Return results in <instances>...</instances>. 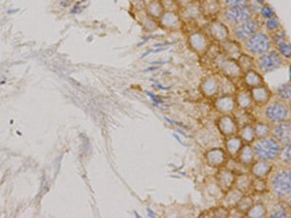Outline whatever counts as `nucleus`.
Masks as SVG:
<instances>
[{
	"instance_id": "20e7f679",
	"label": "nucleus",
	"mask_w": 291,
	"mask_h": 218,
	"mask_svg": "<svg viewBox=\"0 0 291 218\" xmlns=\"http://www.w3.org/2000/svg\"><path fill=\"white\" fill-rule=\"evenodd\" d=\"M261 27V22L253 17L247 22H244L233 28V38L238 42H245L250 36L259 31Z\"/></svg>"
},
{
	"instance_id": "6e6552de",
	"label": "nucleus",
	"mask_w": 291,
	"mask_h": 218,
	"mask_svg": "<svg viewBox=\"0 0 291 218\" xmlns=\"http://www.w3.org/2000/svg\"><path fill=\"white\" fill-rule=\"evenodd\" d=\"M209 35L216 41L219 43H223L226 40H228V37L230 35L229 29L227 28L226 24L223 22H214L209 26Z\"/></svg>"
},
{
	"instance_id": "412c9836",
	"label": "nucleus",
	"mask_w": 291,
	"mask_h": 218,
	"mask_svg": "<svg viewBox=\"0 0 291 218\" xmlns=\"http://www.w3.org/2000/svg\"><path fill=\"white\" fill-rule=\"evenodd\" d=\"M239 65L242 69V71L247 72L250 69H253L254 67V62L253 59L251 58V56L249 55H246V54H241V56L239 57Z\"/></svg>"
},
{
	"instance_id": "b1692460",
	"label": "nucleus",
	"mask_w": 291,
	"mask_h": 218,
	"mask_svg": "<svg viewBox=\"0 0 291 218\" xmlns=\"http://www.w3.org/2000/svg\"><path fill=\"white\" fill-rule=\"evenodd\" d=\"M265 28L267 29V31H269L271 33H274V32H276V31L279 30V29H280L279 21L277 20L276 17H273L271 19H268L265 22Z\"/></svg>"
},
{
	"instance_id": "6ab92c4d",
	"label": "nucleus",
	"mask_w": 291,
	"mask_h": 218,
	"mask_svg": "<svg viewBox=\"0 0 291 218\" xmlns=\"http://www.w3.org/2000/svg\"><path fill=\"white\" fill-rule=\"evenodd\" d=\"M236 101H237V104L239 105V107L243 110H246L247 108H249L253 103L250 92L247 91V90L239 92L237 94Z\"/></svg>"
},
{
	"instance_id": "c756f323",
	"label": "nucleus",
	"mask_w": 291,
	"mask_h": 218,
	"mask_svg": "<svg viewBox=\"0 0 291 218\" xmlns=\"http://www.w3.org/2000/svg\"><path fill=\"white\" fill-rule=\"evenodd\" d=\"M283 157H284V162L289 163L290 162V148L289 146H286L284 151H283Z\"/></svg>"
},
{
	"instance_id": "ddd939ff",
	"label": "nucleus",
	"mask_w": 291,
	"mask_h": 218,
	"mask_svg": "<svg viewBox=\"0 0 291 218\" xmlns=\"http://www.w3.org/2000/svg\"><path fill=\"white\" fill-rule=\"evenodd\" d=\"M273 134L276 140L280 143L287 144L290 141V125L289 123H281L278 124L273 130Z\"/></svg>"
},
{
	"instance_id": "f8f14e48",
	"label": "nucleus",
	"mask_w": 291,
	"mask_h": 218,
	"mask_svg": "<svg viewBox=\"0 0 291 218\" xmlns=\"http://www.w3.org/2000/svg\"><path fill=\"white\" fill-rule=\"evenodd\" d=\"M160 19L161 26L167 29H178L181 24L179 15L172 11H164Z\"/></svg>"
},
{
	"instance_id": "7c9ffc66",
	"label": "nucleus",
	"mask_w": 291,
	"mask_h": 218,
	"mask_svg": "<svg viewBox=\"0 0 291 218\" xmlns=\"http://www.w3.org/2000/svg\"><path fill=\"white\" fill-rule=\"evenodd\" d=\"M147 94H148V95H149V96L154 100V102H155L156 104H160V103H161L160 99H159L155 94H153L152 92H147Z\"/></svg>"
},
{
	"instance_id": "9d476101",
	"label": "nucleus",
	"mask_w": 291,
	"mask_h": 218,
	"mask_svg": "<svg viewBox=\"0 0 291 218\" xmlns=\"http://www.w3.org/2000/svg\"><path fill=\"white\" fill-rule=\"evenodd\" d=\"M221 0H201L199 9L205 16H216L222 12Z\"/></svg>"
},
{
	"instance_id": "2eb2a0df",
	"label": "nucleus",
	"mask_w": 291,
	"mask_h": 218,
	"mask_svg": "<svg viewBox=\"0 0 291 218\" xmlns=\"http://www.w3.org/2000/svg\"><path fill=\"white\" fill-rule=\"evenodd\" d=\"M219 87H220V84L218 80L214 77H209L205 79L202 83V90H203L204 94L210 97L218 93Z\"/></svg>"
},
{
	"instance_id": "dca6fc26",
	"label": "nucleus",
	"mask_w": 291,
	"mask_h": 218,
	"mask_svg": "<svg viewBox=\"0 0 291 218\" xmlns=\"http://www.w3.org/2000/svg\"><path fill=\"white\" fill-rule=\"evenodd\" d=\"M244 80L247 87H251V88L260 87L264 85V80L261 75L254 69H250L247 71L245 74Z\"/></svg>"
},
{
	"instance_id": "5701e85b",
	"label": "nucleus",
	"mask_w": 291,
	"mask_h": 218,
	"mask_svg": "<svg viewBox=\"0 0 291 218\" xmlns=\"http://www.w3.org/2000/svg\"><path fill=\"white\" fill-rule=\"evenodd\" d=\"M290 85L285 84L276 89V95L280 101H289L290 100Z\"/></svg>"
},
{
	"instance_id": "39448f33",
	"label": "nucleus",
	"mask_w": 291,
	"mask_h": 218,
	"mask_svg": "<svg viewBox=\"0 0 291 218\" xmlns=\"http://www.w3.org/2000/svg\"><path fill=\"white\" fill-rule=\"evenodd\" d=\"M283 63L282 57L277 53L276 50H270L269 52L257 57L256 66L262 73H270L281 67Z\"/></svg>"
},
{
	"instance_id": "1a4fd4ad",
	"label": "nucleus",
	"mask_w": 291,
	"mask_h": 218,
	"mask_svg": "<svg viewBox=\"0 0 291 218\" xmlns=\"http://www.w3.org/2000/svg\"><path fill=\"white\" fill-rule=\"evenodd\" d=\"M189 42L191 49L198 54H204L209 48L208 38L205 34L199 31L193 32L189 36Z\"/></svg>"
},
{
	"instance_id": "bb28decb",
	"label": "nucleus",
	"mask_w": 291,
	"mask_h": 218,
	"mask_svg": "<svg viewBox=\"0 0 291 218\" xmlns=\"http://www.w3.org/2000/svg\"><path fill=\"white\" fill-rule=\"evenodd\" d=\"M250 0H221V3L225 7H232V6H244L248 5Z\"/></svg>"
},
{
	"instance_id": "423d86ee",
	"label": "nucleus",
	"mask_w": 291,
	"mask_h": 218,
	"mask_svg": "<svg viewBox=\"0 0 291 218\" xmlns=\"http://www.w3.org/2000/svg\"><path fill=\"white\" fill-rule=\"evenodd\" d=\"M271 187L277 197H287L290 194V172L277 171L271 179Z\"/></svg>"
},
{
	"instance_id": "393cba45",
	"label": "nucleus",
	"mask_w": 291,
	"mask_h": 218,
	"mask_svg": "<svg viewBox=\"0 0 291 218\" xmlns=\"http://www.w3.org/2000/svg\"><path fill=\"white\" fill-rule=\"evenodd\" d=\"M258 13L260 15L262 19H264V20H268V19H271L273 17H276V13H275L274 9L267 4H264L262 6L261 8L259 9Z\"/></svg>"
},
{
	"instance_id": "4be33fe9",
	"label": "nucleus",
	"mask_w": 291,
	"mask_h": 218,
	"mask_svg": "<svg viewBox=\"0 0 291 218\" xmlns=\"http://www.w3.org/2000/svg\"><path fill=\"white\" fill-rule=\"evenodd\" d=\"M276 45V51L277 53L284 58H290L291 48L290 43L287 40H282L279 41Z\"/></svg>"
},
{
	"instance_id": "4468645a",
	"label": "nucleus",
	"mask_w": 291,
	"mask_h": 218,
	"mask_svg": "<svg viewBox=\"0 0 291 218\" xmlns=\"http://www.w3.org/2000/svg\"><path fill=\"white\" fill-rule=\"evenodd\" d=\"M220 68L225 75L231 78L238 77L243 72L239 63L233 59H224L220 64Z\"/></svg>"
},
{
	"instance_id": "7ed1b4c3",
	"label": "nucleus",
	"mask_w": 291,
	"mask_h": 218,
	"mask_svg": "<svg viewBox=\"0 0 291 218\" xmlns=\"http://www.w3.org/2000/svg\"><path fill=\"white\" fill-rule=\"evenodd\" d=\"M254 153L263 160H275L279 155L280 146L274 139H260L253 146Z\"/></svg>"
},
{
	"instance_id": "f3484780",
	"label": "nucleus",
	"mask_w": 291,
	"mask_h": 218,
	"mask_svg": "<svg viewBox=\"0 0 291 218\" xmlns=\"http://www.w3.org/2000/svg\"><path fill=\"white\" fill-rule=\"evenodd\" d=\"M164 8L161 3V0H149L147 4V13L148 16L159 19L163 14Z\"/></svg>"
},
{
	"instance_id": "c85d7f7f",
	"label": "nucleus",
	"mask_w": 291,
	"mask_h": 218,
	"mask_svg": "<svg viewBox=\"0 0 291 218\" xmlns=\"http://www.w3.org/2000/svg\"><path fill=\"white\" fill-rule=\"evenodd\" d=\"M269 168H270V166H269L267 163L260 162V163L257 164V165L255 166V168H254V174H256V175H258V176H262V175L266 174L264 172H263V170L269 172Z\"/></svg>"
},
{
	"instance_id": "0eeeda50",
	"label": "nucleus",
	"mask_w": 291,
	"mask_h": 218,
	"mask_svg": "<svg viewBox=\"0 0 291 218\" xmlns=\"http://www.w3.org/2000/svg\"><path fill=\"white\" fill-rule=\"evenodd\" d=\"M289 116V108L283 101L270 103L265 109V116L271 122H282Z\"/></svg>"
},
{
	"instance_id": "f257e3e1",
	"label": "nucleus",
	"mask_w": 291,
	"mask_h": 218,
	"mask_svg": "<svg viewBox=\"0 0 291 218\" xmlns=\"http://www.w3.org/2000/svg\"><path fill=\"white\" fill-rule=\"evenodd\" d=\"M243 43L244 50L251 57H259L273 48L271 36L261 30L257 31Z\"/></svg>"
},
{
	"instance_id": "a211bd4d",
	"label": "nucleus",
	"mask_w": 291,
	"mask_h": 218,
	"mask_svg": "<svg viewBox=\"0 0 291 218\" xmlns=\"http://www.w3.org/2000/svg\"><path fill=\"white\" fill-rule=\"evenodd\" d=\"M216 106L221 112H224V113L231 112L235 107V99L230 95L222 96L217 100Z\"/></svg>"
},
{
	"instance_id": "aec40b11",
	"label": "nucleus",
	"mask_w": 291,
	"mask_h": 218,
	"mask_svg": "<svg viewBox=\"0 0 291 218\" xmlns=\"http://www.w3.org/2000/svg\"><path fill=\"white\" fill-rule=\"evenodd\" d=\"M223 46H224V50L227 53V55L231 58H239L241 56V51L242 49L237 45L236 40L235 41H228L226 40L225 42H223Z\"/></svg>"
},
{
	"instance_id": "a878e982",
	"label": "nucleus",
	"mask_w": 291,
	"mask_h": 218,
	"mask_svg": "<svg viewBox=\"0 0 291 218\" xmlns=\"http://www.w3.org/2000/svg\"><path fill=\"white\" fill-rule=\"evenodd\" d=\"M241 141L239 139H231L227 142V148L231 153H236L241 149Z\"/></svg>"
},
{
	"instance_id": "cd10ccee",
	"label": "nucleus",
	"mask_w": 291,
	"mask_h": 218,
	"mask_svg": "<svg viewBox=\"0 0 291 218\" xmlns=\"http://www.w3.org/2000/svg\"><path fill=\"white\" fill-rule=\"evenodd\" d=\"M269 133H270V127L264 123L257 124V126L255 128V132H254V134L259 138H263V137L267 136Z\"/></svg>"
},
{
	"instance_id": "9b49d317",
	"label": "nucleus",
	"mask_w": 291,
	"mask_h": 218,
	"mask_svg": "<svg viewBox=\"0 0 291 218\" xmlns=\"http://www.w3.org/2000/svg\"><path fill=\"white\" fill-rule=\"evenodd\" d=\"M250 94H251L253 102H255L256 104H259V105H264V104L268 103L272 97V93H271L270 89L265 85L251 88Z\"/></svg>"
},
{
	"instance_id": "f03ea898",
	"label": "nucleus",
	"mask_w": 291,
	"mask_h": 218,
	"mask_svg": "<svg viewBox=\"0 0 291 218\" xmlns=\"http://www.w3.org/2000/svg\"><path fill=\"white\" fill-rule=\"evenodd\" d=\"M254 12L248 5L244 6H232L226 7L222 10L221 19L224 24L231 27H236L244 22L252 19L254 17Z\"/></svg>"
},
{
	"instance_id": "2f4dec72",
	"label": "nucleus",
	"mask_w": 291,
	"mask_h": 218,
	"mask_svg": "<svg viewBox=\"0 0 291 218\" xmlns=\"http://www.w3.org/2000/svg\"><path fill=\"white\" fill-rule=\"evenodd\" d=\"M148 213H149V216H151V217H155L156 216L155 213L150 208H148Z\"/></svg>"
}]
</instances>
